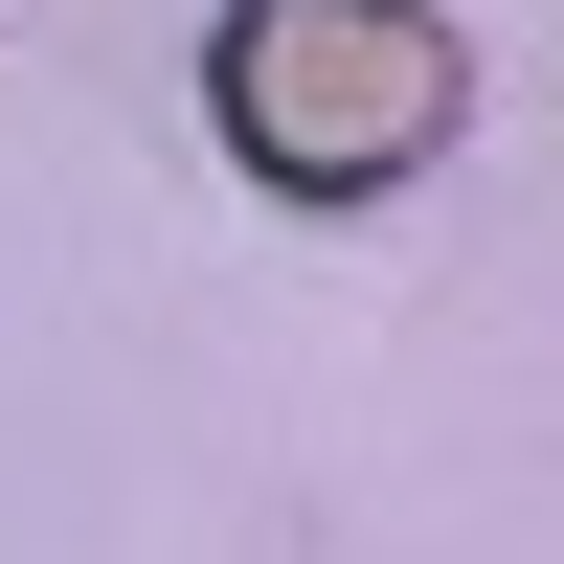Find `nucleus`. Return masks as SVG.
<instances>
[{"instance_id": "obj_1", "label": "nucleus", "mask_w": 564, "mask_h": 564, "mask_svg": "<svg viewBox=\"0 0 564 564\" xmlns=\"http://www.w3.org/2000/svg\"><path fill=\"white\" fill-rule=\"evenodd\" d=\"M204 113L271 204H384V181H430L475 135V23L452 0H226Z\"/></svg>"}]
</instances>
